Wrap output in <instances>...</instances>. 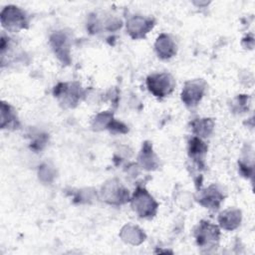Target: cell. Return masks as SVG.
<instances>
[{
	"label": "cell",
	"instance_id": "cell-4",
	"mask_svg": "<svg viewBox=\"0 0 255 255\" xmlns=\"http://www.w3.org/2000/svg\"><path fill=\"white\" fill-rule=\"evenodd\" d=\"M205 90V82L202 80H192L185 83L184 88L181 93L182 102L187 107L196 106L201 98L203 97Z\"/></svg>",
	"mask_w": 255,
	"mask_h": 255
},
{
	"label": "cell",
	"instance_id": "cell-5",
	"mask_svg": "<svg viewBox=\"0 0 255 255\" xmlns=\"http://www.w3.org/2000/svg\"><path fill=\"white\" fill-rule=\"evenodd\" d=\"M197 244L202 247H209L215 244L219 238V230L215 225L209 222L201 221L195 232Z\"/></svg>",
	"mask_w": 255,
	"mask_h": 255
},
{
	"label": "cell",
	"instance_id": "cell-8",
	"mask_svg": "<svg viewBox=\"0 0 255 255\" xmlns=\"http://www.w3.org/2000/svg\"><path fill=\"white\" fill-rule=\"evenodd\" d=\"M155 50L158 57H160L161 59H168L172 57L176 52L174 43L169 38V36L165 34H161L157 38L155 43Z\"/></svg>",
	"mask_w": 255,
	"mask_h": 255
},
{
	"label": "cell",
	"instance_id": "cell-2",
	"mask_svg": "<svg viewBox=\"0 0 255 255\" xmlns=\"http://www.w3.org/2000/svg\"><path fill=\"white\" fill-rule=\"evenodd\" d=\"M2 26L9 31L27 28V18L24 11L15 6H7L1 12Z\"/></svg>",
	"mask_w": 255,
	"mask_h": 255
},
{
	"label": "cell",
	"instance_id": "cell-13",
	"mask_svg": "<svg viewBox=\"0 0 255 255\" xmlns=\"http://www.w3.org/2000/svg\"><path fill=\"white\" fill-rule=\"evenodd\" d=\"M207 150V146L198 137H192L189 141V155L201 163L203 160V155Z\"/></svg>",
	"mask_w": 255,
	"mask_h": 255
},
{
	"label": "cell",
	"instance_id": "cell-7",
	"mask_svg": "<svg viewBox=\"0 0 255 255\" xmlns=\"http://www.w3.org/2000/svg\"><path fill=\"white\" fill-rule=\"evenodd\" d=\"M51 44L58 58L63 63H70V49L68 39L63 33H56L51 37Z\"/></svg>",
	"mask_w": 255,
	"mask_h": 255
},
{
	"label": "cell",
	"instance_id": "cell-3",
	"mask_svg": "<svg viewBox=\"0 0 255 255\" xmlns=\"http://www.w3.org/2000/svg\"><path fill=\"white\" fill-rule=\"evenodd\" d=\"M153 198L142 188H137L132 197V207L140 217H151L156 210Z\"/></svg>",
	"mask_w": 255,
	"mask_h": 255
},
{
	"label": "cell",
	"instance_id": "cell-14",
	"mask_svg": "<svg viewBox=\"0 0 255 255\" xmlns=\"http://www.w3.org/2000/svg\"><path fill=\"white\" fill-rule=\"evenodd\" d=\"M192 127L195 133L201 136H207L213 128V122L210 119L197 120L192 123Z\"/></svg>",
	"mask_w": 255,
	"mask_h": 255
},
{
	"label": "cell",
	"instance_id": "cell-10",
	"mask_svg": "<svg viewBox=\"0 0 255 255\" xmlns=\"http://www.w3.org/2000/svg\"><path fill=\"white\" fill-rule=\"evenodd\" d=\"M19 123L15 111L4 102L1 103V128H18Z\"/></svg>",
	"mask_w": 255,
	"mask_h": 255
},
{
	"label": "cell",
	"instance_id": "cell-9",
	"mask_svg": "<svg viewBox=\"0 0 255 255\" xmlns=\"http://www.w3.org/2000/svg\"><path fill=\"white\" fill-rule=\"evenodd\" d=\"M79 86H75V84H59L57 87H55L54 95L55 97H61L66 96L65 100L68 101V105L72 107L73 104H76L79 100Z\"/></svg>",
	"mask_w": 255,
	"mask_h": 255
},
{
	"label": "cell",
	"instance_id": "cell-1",
	"mask_svg": "<svg viewBox=\"0 0 255 255\" xmlns=\"http://www.w3.org/2000/svg\"><path fill=\"white\" fill-rule=\"evenodd\" d=\"M147 88L155 97L163 98L171 94L174 89L175 82L171 75L167 73L150 75L146 80Z\"/></svg>",
	"mask_w": 255,
	"mask_h": 255
},
{
	"label": "cell",
	"instance_id": "cell-6",
	"mask_svg": "<svg viewBox=\"0 0 255 255\" xmlns=\"http://www.w3.org/2000/svg\"><path fill=\"white\" fill-rule=\"evenodd\" d=\"M153 24L150 19H144L141 17H134L128 23V31L129 35L134 38H142L152 28Z\"/></svg>",
	"mask_w": 255,
	"mask_h": 255
},
{
	"label": "cell",
	"instance_id": "cell-11",
	"mask_svg": "<svg viewBox=\"0 0 255 255\" xmlns=\"http://www.w3.org/2000/svg\"><path fill=\"white\" fill-rule=\"evenodd\" d=\"M222 199H223V196L221 195V193L215 188V186L212 185L204 191V193L201 196V198L199 199V201L201 204H203L205 206L218 208L219 203Z\"/></svg>",
	"mask_w": 255,
	"mask_h": 255
},
{
	"label": "cell",
	"instance_id": "cell-12",
	"mask_svg": "<svg viewBox=\"0 0 255 255\" xmlns=\"http://www.w3.org/2000/svg\"><path fill=\"white\" fill-rule=\"evenodd\" d=\"M240 212L237 210H227L225 212H222L219 221L223 228L225 229H234L238 226L240 223Z\"/></svg>",
	"mask_w": 255,
	"mask_h": 255
}]
</instances>
